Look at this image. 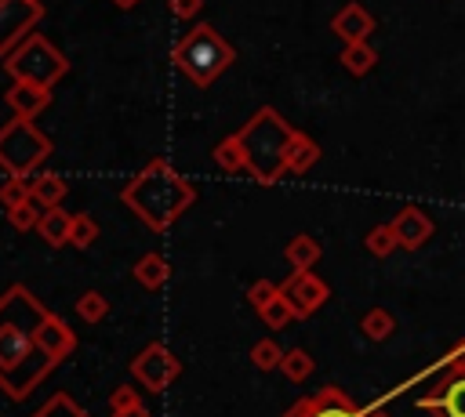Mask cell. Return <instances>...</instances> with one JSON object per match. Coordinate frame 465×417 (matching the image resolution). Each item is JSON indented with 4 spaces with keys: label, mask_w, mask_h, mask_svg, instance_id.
I'll return each instance as SVG.
<instances>
[{
    "label": "cell",
    "mask_w": 465,
    "mask_h": 417,
    "mask_svg": "<svg viewBox=\"0 0 465 417\" xmlns=\"http://www.w3.org/2000/svg\"><path fill=\"white\" fill-rule=\"evenodd\" d=\"M363 417H389V413H381V406H371V410H363Z\"/></svg>",
    "instance_id": "f35d334b"
},
{
    "label": "cell",
    "mask_w": 465,
    "mask_h": 417,
    "mask_svg": "<svg viewBox=\"0 0 465 417\" xmlns=\"http://www.w3.org/2000/svg\"><path fill=\"white\" fill-rule=\"evenodd\" d=\"M294 127L272 109V105H262L240 131V149H243V160H247V174L262 185H276L283 174H287V149L294 141Z\"/></svg>",
    "instance_id": "7a4b0ae2"
},
{
    "label": "cell",
    "mask_w": 465,
    "mask_h": 417,
    "mask_svg": "<svg viewBox=\"0 0 465 417\" xmlns=\"http://www.w3.org/2000/svg\"><path fill=\"white\" fill-rule=\"evenodd\" d=\"M142 399H138V392L131 388V384H120V388H113V395H109V410L113 413H124V410H131V406H138Z\"/></svg>",
    "instance_id": "d590c367"
},
{
    "label": "cell",
    "mask_w": 465,
    "mask_h": 417,
    "mask_svg": "<svg viewBox=\"0 0 465 417\" xmlns=\"http://www.w3.org/2000/svg\"><path fill=\"white\" fill-rule=\"evenodd\" d=\"M113 4H116V7H124V11H127V7H134V4H138V0H113Z\"/></svg>",
    "instance_id": "ab89813d"
},
{
    "label": "cell",
    "mask_w": 465,
    "mask_h": 417,
    "mask_svg": "<svg viewBox=\"0 0 465 417\" xmlns=\"http://www.w3.org/2000/svg\"><path fill=\"white\" fill-rule=\"evenodd\" d=\"M33 417H87V413L73 402V395H69V392H54V395H51V399L33 413Z\"/></svg>",
    "instance_id": "1f68e13d"
},
{
    "label": "cell",
    "mask_w": 465,
    "mask_h": 417,
    "mask_svg": "<svg viewBox=\"0 0 465 417\" xmlns=\"http://www.w3.org/2000/svg\"><path fill=\"white\" fill-rule=\"evenodd\" d=\"M7 105H11L15 116H22V120H36V116L51 105V87H36V83H22V80H15V83L7 87Z\"/></svg>",
    "instance_id": "2e32d148"
},
{
    "label": "cell",
    "mask_w": 465,
    "mask_h": 417,
    "mask_svg": "<svg viewBox=\"0 0 465 417\" xmlns=\"http://www.w3.org/2000/svg\"><path fill=\"white\" fill-rule=\"evenodd\" d=\"M280 370H283V377L287 381H305L312 370H316V363H312V355L305 352V348H287V355H283V363H280Z\"/></svg>",
    "instance_id": "83f0119b"
},
{
    "label": "cell",
    "mask_w": 465,
    "mask_h": 417,
    "mask_svg": "<svg viewBox=\"0 0 465 417\" xmlns=\"http://www.w3.org/2000/svg\"><path fill=\"white\" fill-rule=\"evenodd\" d=\"M29 189H33V199H36L44 210H51V207H62V199H65V192H69L65 178L51 174V170H44V174H33V178H29Z\"/></svg>",
    "instance_id": "d6986e66"
},
{
    "label": "cell",
    "mask_w": 465,
    "mask_h": 417,
    "mask_svg": "<svg viewBox=\"0 0 465 417\" xmlns=\"http://www.w3.org/2000/svg\"><path fill=\"white\" fill-rule=\"evenodd\" d=\"M389 225H392L396 243H400L403 250H421V247L432 239V232H436L432 218H429L421 207H403Z\"/></svg>",
    "instance_id": "4fadbf2b"
},
{
    "label": "cell",
    "mask_w": 465,
    "mask_h": 417,
    "mask_svg": "<svg viewBox=\"0 0 465 417\" xmlns=\"http://www.w3.org/2000/svg\"><path fill=\"white\" fill-rule=\"evenodd\" d=\"M44 18L40 0H0V58H7Z\"/></svg>",
    "instance_id": "52a82bcc"
},
{
    "label": "cell",
    "mask_w": 465,
    "mask_h": 417,
    "mask_svg": "<svg viewBox=\"0 0 465 417\" xmlns=\"http://www.w3.org/2000/svg\"><path fill=\"white\" fill-rule=\"evenodd\" d=\"M36 232H40V239H44L47 247H65L69 236H73V214L62 210V207H51V210H44Z\"/></svg>",
    "instance_id": "ac0fdd59"
},
{
    "label": "cell",
    "mask_w": 465,
    "mask_h": 417,
    "mask_svg": "<svg viewBox=\"0 0 465 417\" xmlns=\"http://www.w3.org/2000/svg\"><path fill=\"white\" fill-rule=\"evenodd\" d=\"M25 199H33L29 178H11V174H7V181L0 185V203L11 210V207H18V203H25Z\"/></svg>",
    "instance_id": "836d02e7"
},
{
    "label": "cell",
    "mask_w": 465,
    "mask_h": 417,
    "mask_svg": "<svg viewBox=\"0 0 465 417\" xmlns=\"http://www.w3.org/2000/svg\"><path fill=\"white\" fill-rule=\"evenodd\" d=\"M40 218H44V207H40L36 199H25V203H18V207H11V210H7V221H11V228H18V232L36 228V225H40Z\"/></svg>",
    "instance_id": "f546056e"
},
{
    "label": "cell",
    "mask_w": 465,
    "mask_h": 417,
    "mask_svg": "<svg viewBox=\"0 0 465 417\" xmlns=\"http://www.w3.org/2000/svg\"><path fill=\"white\" fill-rule=\"evenodd\" d=\"M276 294H280V283H272V279H254V283L247 286V301H251L254 312H262Z\"/></svg>",
    "instance_id": "e575fe53"
},
{
    "label": "cell",
    "mask_w": 465,
    "mask_h": 417,
    "mask_svg": "<svg viewBox=\"0 0 465 417\" xmlns=\"http://www.w3.org/2000/svg\"><path fill=\"white\" fill-rule=\"evenodd\" d=\"M360 330H363V337H367V341H385V337H392V334H396V315H392L389 308L374 305V308H367V312H363Z\"/></svg>",
    "instance_id": "cb8c5ba5"
},
{
    "label": "cell",
    "mask_w": 465,
    "mask_h": 417,
    "mask_svg": "<svg viewBox=\"0 0 465 417\" xmlns=\"http://www.w3.org/2000/svg\"><path fill=\"white\" fill-rule=\"evenodd\" d=\"M47 156H51V141L33 120L15 116L11 123L0 127V167L11 178H33L47 163Z\"/></svg>",
    "instance_id": "5b68a950"
},
{
    "label": "cell",
    "mask_w": 465,
    "mask_h": 417,
    "mask_svg": "<svg viewBox=\"0 0 465 417\" xmlns=\"http://www.w3.org/2000/svg\"><path fill=\"white\" fill-rule=\"evenodd\" d=\"M33 348H36L33 330H25V326H4L0 330V377L7 370H15Z\"/></svg>",
    "instance_id": "e0dca14e"
},
{
    "label": "cell",
    "mask_w": 465,
    "mask_h": 417,
    "mask_svg": "<svg viewBox=\"0 0 465 417\" xmlns=\"http://www.w3.org/2000/svg\"><path fill=\"white\" fill-rule=\"evenodd\" d=\"M167 276H171V268H167V257H163L160 250H149V254H142V257L134 261V279H138L145 290H160V286L167 283Z\"/></svg>",
    "instance_id": "ffe728a7"
},
{
    "label": "cell",
    "mask_w": 465,
    "mask_h": 417,
    "mask_svg": "<svg viewBox=\"0 0 465 417\" xmlns=\"http://www.w3.org/2000/svg\"><path fill=\"white\" fill-rule=\"evenodd\" d=\"M363 247L374 254V257H389L400 243H396V232H392V225L385 221V225H374L367 236H363Z\"/></svg>",
    "instance_id": "f1b7e54d"
},
{
    "label": "cell",
    "mask_w": 465,
    "mask_h": 417,
    "mask_svg": "<svg viewBox=\"0 0 465 417\" xmlns=\"http://www.w3.org/2000/svg\"><path fill=\"white\" fill-rule=\"evenodd\" d=\"M167 7H171L174 18L189 22V18H196V15L203 11V0H167Z\"/></svg>",
    "instance_id": "8d00e7d4"
},
{
    "label": "cell",
    "mask_w": 465,
    "mask_h": 417,
    "mask_svg": "<svg viewBox=\"0 0 465 417\" xmlns=\"http://www.w3.org/2000/svg\"><path fill=\"white\" fill-rule=\"evenodd\" d=\"M280 290H283V297L294 305V315H298V319H309V315L320 312V308L327 305V297H331V286H327L312 268H294V272L280 283Z\"/></svg>",
    "instance_id": "ba28073f"
},
{
    "label": "cell",
    "mask_w": 465,
    "mask_h": 417,
    "mask_svg": "<svg viewBox=\"0 0 465 417\" xmlns=\"http://www.w3.org/2000/svg\"><path fill=\"white\" fill-rule=\"evenodd\" d=\"M320 254H323V247H320V239H312L309 232L291 236V243L283 247V257H287L291 268H312V265L320 261Z\"/></svg>",
    "instance_id": "44dd1931"
},
{
    "label": "cell",
    "mask_w": 465,
    "mask_h": 417,
    "mask_svg": "<svg viewBox=\"0 0 465 417\" xmlns=\"http://www.w3.org/2000/svg\"><path fill=\"white\" fill-rule=\"evenodd\" d=\"M214 163L225 170V174H236V170H247V160H243V149H240V138L236 134H229V138H222L218 145H214Z\"/></svg>",
    "instance_id": "d4e9b609"
},
{
    "label": "cell",
    "mask_w": 465,
    "mask_h": 417,
    "mask_svg": "<svg viewBox=\"0 0 465 417\" xmlns=\"http://www.w3.org/2000/svg\"><path fill=\"white\" fill-rule=\"evenodd\" d=\"M283 355H287V348H280L272 337H265V341H258V344L251 348V363H254L258 370H280Z\"/></svg>",
    "instance_id": "4dcf8cb0"
},
{
    "label": "cell",
    "mask_w": 465,
    "mask_h": 417,
    "mask_svg": "<svg viewBox=\"0 0 465 417\" xmlns=\"http://www.w3.org/2000/svg\"><path fill=\"white\" fill-rule=\"evenodd\" d=\"M76 315H80L84 323H102V319L109 315V297H105L102 290H84V294L76 297Z\"/></svg>",
    "instance_id": "484cf974"
},
{
    "label": "cell",
    "mask_w": 465,
    "mask_h": 417,
    "mask_svg": "<svg viewBox=\"0 0 465 417\" xmlns=\"http://www.w3.org/2000/svg\"><path fill=\"white\" fill-rule=\"evenodd\" d=\"M120 199L153 228V232H167L185 210L189 203L196 199V189L163 160H149L124 189H120Z\"/></svg>",
    "instance_id": "6da1fadb"
},
{
    "label": "cell",
    "mask_w": 465,
    "mask_h": 417,
    "mask_svg": "<svg viewBox=\"0 0 465 417\" xmlns=\"http://www.w3.org/2000/svg\"><path fill=\"white\" fill-rule=\"evenodd\" d=\"M44 315H47V308L36 301V294H29V286L15 283V286L4 290V297H0V330L4 326H25V330L36 334Z\"/></svg>",
    "instance_id": "8fae6325"
},
{
    "label": "cell",
    "mask_w": 465,
    "mask_h": 417,
    "mask_svg": "<svg viewBox=\"0 0 465 417\" xmlns=\"http://www.w3.org/2000/svg\"><path fill=\"white\" fill-rule=\"evenodd\" d=\"M418 410L432 417H465V370H447L418 399Z\"/></svg>",
    "instance_id": "9c48e42d"
},
{
    "label": "cell",
    "mask_w": 465,
    "mask_h": 417,
    "mask_svg": "<svg viewBox=\"0 0 465 417\" xmlns=\"http://www.w3.org/2000/svg\"><path fill=\"white\" fill-rule=\"evenodd\" d=\"M54 366H58V363H54L47 352L33 348V352L15 366V370H7V373L0 377V388L7 392V399H15V402H18V399H25V395H29V392H33V388H36V384L54 370Z\"/></svg>",
    "instance_id": "7c38bea8"
},
{
    "label": "cell",
    "mask_w": 465,
    "mask_h": 417,
    "mask_svg": "<svg viewBox=\"0 0 465 417\" xmlns=\"http://www.w3.org/2000/svg\"><path fill=\"white\" fill-rule=\"evenodd\" d=\"M171 62L196 83V87H211L232 62H236V47L207 22L193 25L174 47H171Z\"/></svg>",
    "instance_id": "3957f363"
},
{
    "label": "cell",
    "mask_w": 465,
    "mask_h": 417,
    "mask_svg": "<svg viewBox=\"0 0 465 417\" xmlns=\"http://www.w3.org/2000/svg\"><path fill=\"white\" fill-rule=\"evenodd\" d=\"M33 337H36V348L47 352L54 363H62V359L73 355V348H76V334H73V326H69L62 315H54V312L44 315V323L36 326Z\"/></svg>",
    "instance_id": "5bb4252c"
},
{
    "label": "cell",
    "mask_w": 465,
    "mask_h": 417,
    "mask_svg": "<svg viewBox=\"0 0 465 417\" xmlns=\"http://www.w3.org/2000/svg\"><path fill=\"white\" fill-rule=\"evenodd\" d=\"M338 62L345 65L349 76H367V73L378 65V51H374L367 40H360V44H345L341 54H338Z\"/></svg>",
    "instance_id": "7402d4cb"
},
{
    "label": "cell",
    "mask_w": 465,
    "mask_h": 417,
    "mask_svg": "<svg viewBox=\"0 0 465 417\" xmlns=\"http://www.w3.org/2000/svg\"><path fill=\"white\" fill-rule=\"evenodd\" d=\"M258 315H262V323H265V326H272V330H283V326H291V323L298 319V315H294V305L283 297V290H280V294H276V297H272Z\"/></svg>",
    "instance_id": "4316f807"
},
{
    "label": "cell",
    "mask_w": 465,
    "mask_h": 417,
    "mask_svg": "<svg viewBox=\"0 0 465 417\" xmlns=\"http://www.w3.org/2000/svg\"><path fill=\"white\" fill-rule=\"evenodd\" d=\"M280 417H363V410L352 402L349 392L327 384V388H320V392H312V395H302V399H298L287 413H280Z\"/></svg>",
    "instance_id": "30bf717a"
},
{
    "label": "cell",
    "mask_w": 465,
    "mask_h": 417,
    "mask_svg": "<svg viewBox=\"0 0 465 417\" xmlns=\"http://www.w3.org/2000/svg\"><path fill=\"white\" fill-rule=\"evenodd\" d=\"M320 163V145L309 138V134H294V141H291V149H287V170L291 174H305V170H312Z\"/></svg>",
    "instance_id": "603a6c76"
},
{
    "label": "cell",
    "mask_w": 465,
    "mask_h": 417,
    "mask_svg": "<svg viewBox=\"0 0 465 417\" xmlns=\"http://www.w3.org/2000/svg\"><path fill=\"white\" fill-rule=\"evenodd\" d=\"M4 69L22 80V83H36V87H54L65 73H69V58L44 36V33H29L7 58Z\"/></svg>",
    "instance_id": "277c9868"
},
{
    "label": "cell",
    "mask_w": 465,
    "mask_h": 417,
    "mask_svg": "<svg viewBox=\"0 0 465 417\" xmlns=\"http://www.w3.org/2000/svg\"><path fill=\"white\" fill-rule=\"evenodd\" d=\"M178 373H182V363H178V355H174L163 341L145 344V348L131 359V377H134L138 384H145V392H163L167 384H174Z\"/></svg>",
    "instance_id": "8992f818"
},
{
    "label": "cell",
    "mask_w": 465,
    "mask_h": 417,
    "mask_svg": "<svg viewBox=\"0 0 465 417\" xmlns=\"http://www.w3.org/2000/svg\"><path fill=\"white\" fill-rule=\"evenodd\" d=\"M331 33H334L341 44H360V40H367V36L374 33V15H371L363 4L349 0L345 7L334 11V18H331Z\"/></svg>",
    "instance_id": "9a60e30c"
},
{
    "label": "cell",
    "mask_w": 465,
    "mask_h": 417,
    "mask_svg": "<svg viewBox=\"0 0 465 417\" xmlns=\"http://www.w3.org/2000/svg\"><path fill=\"white\" fill-rule=\"evenodd\" d=\"M94 239H98V221L91 214H73V236H69V243L76 250H87Z\"/></svg>",
    "instance_id": "d6a6232c"
},
{
    "label": "cell",
    "mask_w": 465,
    "mask_h": 417,
    "mask_svg": "<svg viewBox=\"0 0 465 417\" xmlns=\"http://www.w3.org/2000/svg\"><path fill=\"white\" fill-rule=\"evenodd\" d=\"M113 417H149V410H145V402H138V406H131L124 413H113Z\"/></svg>",
    "instance_id": "74e56055"
}]
</instances>
